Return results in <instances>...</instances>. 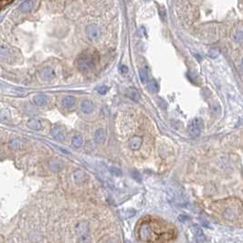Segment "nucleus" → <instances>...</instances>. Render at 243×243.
Returning a JSON list of instances; mask_svg holds the SVG:
<instances>
[{
	"label": "nucleus",
	"mask_w": 243,
	"mask_h": 243,
	"mask_svg": "<svg viewBox=\"0 0 243 243\" xmlns=\"http://www.w3.org/2000/svg\"><path fill=\"white\" fill-rule=\"evenodd\" d=\"M139 238L144 241H168L175 236V229L156 219H145L138 228Z\"/></svg>",
	"instance_id": "nucleus-1"
},
{
	"label": "nucleus",
	"mask_w": 243,
	"mask_h": 243,
	"mask_svg": "<svg viewBox=\"0 0 243 243\" xmlns=\"http://www.w3.org/2000/svg\"><path fill=\"white\" fill-rule=\"evenodd\" d=\"M99 61L98 53L94 50H84L80 54L76 59V65L79 69L82 71H89L93 69L96 63Z\"/></svg>",
	"instance_id": "nucleus-2"
},
{
	"label": "nucleus",
	"mask_w": 243,
	"mask_h": 243,
	"mask_svg": "<svg viewBox=\"0 0 243 243\" xmlns=\"http://www.w3.org/2000/svg\"><path fill=\"white\" fill-rule=\"evenodd\" d=\"M86 33H87L88 39L91 41L99 39L101 37V30L99 27L96 25H89L86 29Z\"/></svg>",
	"instance_id": "nucleus-3"
},
{
	"label": "nucleus",
	"mask_w": 243,
	"mask_h": 243,
	"mask_svg": "<svg viewBox=\"0 0 243 243\" xmlns=\"http://www.w3.org/2000/svg\"><path fill=\"white\" fill-rule=\"evenodd\" d=\"M201 126H202V123L200 119H194L190 123L189 128H188L189 133L192 136L199 135V133L201 132Z\"/></svg>",
	"instance_id": "nucleus-4"
},
{
	"label": "nucleus",
	"mask_w": 243,
	"mask_h": 243,
	"mask_svg": "<svg viewBox=\"0 0 243 243\" xmlns=\"http://www.w3.org/2000/svg\"><path fill=\"white\" fill-rule=\"evenodd\" d=\"M50 134L55 139L59 140V141H63V140L65 139V136H66V132H65V130H64L63 127L56 125V126H53L51 128Z\"/></svg>",
	"instance_id": "nucleus-5"
},
{
	"label": "nucleus",
	"mask_w": 243,
	"mask_h": 243,
	"mask_svg": "<svg viewBox=\"0 0 243 243\" xmlns=\"http://www.w3.org/2000/svg\"><path fill=\"white\" fill-rule=\"evenodd\" d=\"M80 109L85 113H91L94 110V104L93 101H91L89 100H85L80 104Z\"/></svg>",
	"instance_id": "nucleus-6"
},
{
	"label": "nucleus",
	"mask_w": 243,
	"mask_h": 243,
	"mask_svg": "<svg viewBox=\"0 0 243 243\" xmlns=\"http://www.w3.org/2000/svg\"><path fill=\"white\" fill-rule=\"evenodd\" d=\"M142 142H143V140L142 138L140 137V136H133L131 138L130 140V147L131 149L133 150H137L140 148V146H141V144H142Z\"/></svg>",
	"instance_id": "nucleus-7"
},
{
	"label": "nucleus",
	"mask_w": 243,
	"mask_h": 243,
	"mask_svg": "<svg viewBox=\"0 0 243 243\" xmlns=\"http://www.w3.org/2000/svg\"><path fill=\"white\" fill-rule=\"evenodd\" d=\"M33 6H34V4L32 0H26L25 2H23L19 6V9L21 10V12L27 13V12H29L30 10L33 8Z\"/></svg>",
	"instance_id": "nucleus-8"
},
{
	"label": "nucleus",
	"mask_w": 243,
	"mask_h": 243,
	"mask_svg": "<svg viewBox=\"0 0 243 243\" xmlns=\"http://www.w3.org/2000/svg\"><path fill=\"white\" fill-rule=\"evenodd\" d=\"M75 103H76V100L72 96H66L61 101V104L65 108H71L75 105Z\"/></svg>",
	"instance_id": "nucleus-9"
},
{
	"label": "nucleus",
	"mask_w": 243,
	"mask_h": 243,
	"mask_svg": "<svg viewBox=\"0 0 243 243\" xmlns=\"http://www.w3.org/2000/svg\"><path fill=\"white\" fill-rule=\"evenodd\" d=\"M126 96L128 98H130L131 100L133 101H138L140 99V93H138V91L134 88H130L126 91Z\"/></svg>",
	"instance_id": "nucleus-10"
},
{
	"label": "nucleus",
	"mask_w": 243,
	"mask_h": 243,
	"mask_svg": "<svg viewBox=\"0 0 243 243\" xmlns=\"http://www.w3.org/2000/svg\"><path fill=\"white\" fill-rule=\"evenodd\" d=\"M94 138L97 143H99V144L103 143L106 138V134H105V132L103 129H99V130H97L94 134Z\"/></svg>",
	"instance_id": "nucleus-11"
},
{
	"label": "nucleus",
	"mask_w": 243,
	"mask_h": 243,
	"mask_svg": "<svg viewBox=\"0 0 243 243\" xmlns=\"http://www.w3.org/2000/svg\"><path fill=\"white\" fill-rule=\"evenodd\" d=\"M30 129H33V130H39L41 128V123L39 120H35V119H32V120H29L27 123Z\"/></svg>",
	"instance_id": "nucleus-12"
},
{
	"label": "nucleus",
	"mask_w": 243,
	"mask_h": 243,
	"mask_svg": "<svg viewBox=\"0 0 243 243\" xmlns=\"http://www.w3.org/2000/svg\"><path fill=\"white\" fill-rule=\"evenodd\" d=\"M77 232L80 236H86L88 233V225L86 223H80L78 225Z\"/></svg>",
	"instance_id": "nucleus-13"
},
{
	"label": "nucleus",
	"mask_w": 243,
	"mask_h": 243,
	"mask_svg": "<svg viewBox=\"0 0 243 243\" xmlns=\"http://www.w3.org/2000/svg\"><path fill=\"white\" fill-rule=\"evenodd\" d=\"M34 102L37 105H45L48 102V99L44 95H36L34 97Z\"/></svg>",
	"instance_id": "nucleus-14"
},
{
	"label": "nucleus",
	"mask_w": 243,
	"mask_h": 243,
	"mask_svg": "<svg viewBox=\"0 0 243 243\" xmlns=\"http://www.w3.org/2000/svg\"><path fill=\"white\" fill-rule=\"evenodd\" d=\"M71 144L74 145L75 147H80L82 144V136L80 134H76L72 137Z\"/></svg>",
	"instance_id": "nucleus-15"
},
{
	"label": "nucleus",
	"mask_w": 243,
	"mask_h": 243,
	"mask_svg": "<svg viewBox=\"0 0 243 243\" xmlns=\"http://www.w3.org/2000/svg\"><path fill=\"white\" fill-rule=\"evenodd\" d=\"M139 75H140V79H141L142 82L145 83L149 82V76H148V72L146 69H141L139 71Z\"/></svg>",
	"instance_id": "nucleus-16"
},
{
	"label": "nucleus",
	"mask_w": 243,
	"mask_h": 243,
	"mask_svg": "<svg viewBox=\"0 0 243 243\" xmlns=\"http://www.w3.org/2000/svg\"><path fill=\"white\" fill-rule=\"evenodd\" d=\"M41 76L42 78H44V79H50L51 77L54 76V71H53V69H50V68H46L44 69L43 71H41Z\"/></svg>",
	"instance_id": "nucleus-17"
},
{
	"label": "nucleus",
	"mask_w": 243,
	"mask_h": 243,
	"mask_svg": "<svg viewBox=\"0 0 243 243\" xmlns=\"http://www.w3.org/2000/svg\"><path fill=\"white\" fill-rule=\"evenodd\" d=\"M73 177L77 182H82L85 179V174L82 170H76L73 174Z\"/></svg>",
	"instance_id": "nucleus-18"
},
{
	"label": "nucleus",
	"mask_w": 243,
	"mask_h": 243,
	"mask_svg": "<svg viewBox=\"0 0 243 243\" xmlns=\"http://www.w3.org/2000/svg\"><path fill=\"white\" fill-rule=\"evenodd\" d=\"M148 89L151 91H154V93H157L159 91V85L158 83L155 82V80H151L148 82Z\"/></svg>",
	"instance_id": "nucleus-19"
},
{
	"label": "nucleus",
	"mask_w": 243,
	"mask_h": 243,
	"mask_svg": "<svg viewBox=\"0 0 243 243\" xmlns=\"http://www.w3.org/2000/svg\"><path fill=\"white\" fill-rule=\"evenodd\" d=\"M10 119V113L9 111L7 109H4L1 111V120L2 121H6V120H9Z\"/></svg>",
	"instance_id": "nucleus-20"
},
{
	"label": "nucleus",
	"mask_w": 243,
	"mask_h": 243,
	"mask_svg": "<svg viewBox=\"0 0 243 243\" xmlns=\"http://www.w3.org/2000/svg\"><path fill=\"white\" fill-rule=\"evenodd\" d=\"M9 145H10V147H11V148H14V149L18 148V147H19V145H20V141H19L18 139L12 140V141L10 142Z\"/></svg>",
	"instance_id": "nucleus-21"
},
{
	"label": "nucleus",
	"mask_w": 243,
	"mask_h": 243,
	"mask_svg": "<svg viewBox=\"0 0 243 243\" xmlns=\"http://www.w3.org/2000/svg\"><path fill=\"white\" fill-rule=\"evenodd\" d=\"M109 91V88L108 87H106V86H101V87H100L99 89H98V93H100V94H105V93H107V91Z\"/></svg>",
	"instance_id": "nucleus-22"
},
{
	"label": "nucleus",
	"mask_w": 243,
	"mask_h": 243,
	"mask_svg": "<svg viewBox=\"0 0 243 243\" xmlns=\"http://www.w3.org/2000/svg\"><path fill=\"white\" fill-rule=\"evenodd\" d=\"M234 39L236 41H243V32H238L234 37Z\"/></svg>",
	"instance_id": "nucleus-23"
},
{
	"label": "nucleus",
	"mask_w": 243,
	"mask_h": 243,
	"mask_svg": "<svg viewBox=\"0 0 243 243\" xmlns=\"http://www.w3.org/2000/svg\"><path fill=\"white\" fill-rule=\"evenodd\" d=\"M110 170H111V173H112L113 175H116V176H121L122 175L121 170L118 169V168H115V167H111Z\"/></svg>",
	"instance_id": "nucleus-24"
},
{
	"label": "nucleus",
	"mask_w": 243,
	"mask_h": 243,
	"mask_svg": "<svg viewBox=\"0 0 243 243\" xmlns=\"http://www.w3.org/2000/svg\"><path fill=\"white\" fill-rule=\"evenodd\" d=\"M120 71L122 74H126L128 72V68L125 65H122L120 67Z\"/></svg>",
	"instance_id": "nucleus-25"
}]
</instances>
